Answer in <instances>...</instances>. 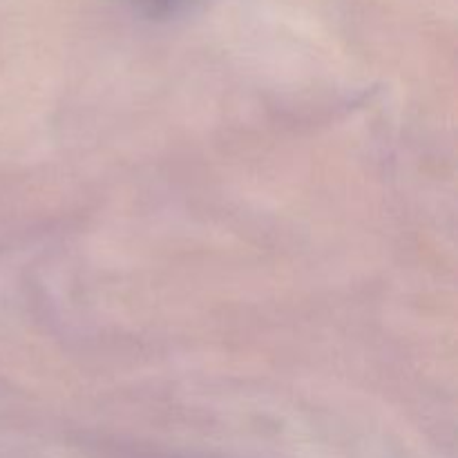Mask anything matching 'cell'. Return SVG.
Segmentation results:
<instances>
[{"label":"cell","mask_w":458,"mask_h":458,"mask_svg":"<svg viewBox=\"0 0 458 458\" xmlns=\"http://www.w3.org/2000/svg\"><path fill=\"white\" fill-rule=\"evenodd\" d=\"M134 3H137V7L141 9L143 13H148V16L165 18L170 16V13L179 12L188 0H134Z\"/></svg>","instance_id":"6da1fadb"}]
</instances>
